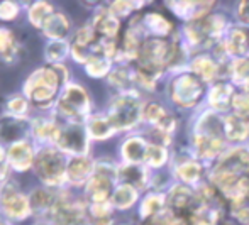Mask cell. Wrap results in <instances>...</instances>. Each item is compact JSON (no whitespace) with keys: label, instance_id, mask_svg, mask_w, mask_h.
<instances>
[{"label":"cell","instance_id":"45","mask_svg":"<svg viewBox=\"0 0 249 225\" xmlns=\"http://www.w3.org/2000/svg\"><path fill=\"white\" fill-rule=\"evenodd\" d=\"M131 7H132L131 2H115V3H112V12L124 16V14H127L129 10H131Z\"/></svg>","mask_w":249,"mask_h":225},{"label":"cell","instance_id":"9","mask_svg":"<svg viewBox=\"0 0 249 225\" xmlns=\"http://www.w3.org/2000/svg\"><path fill=\"white\" fill-rule=\"evenodd\" d=\"M170 7H173V12L178 17L185 20L195 22L200 17H203L213 5L212 2H170Z\"/></svg>","mask_w":249,"mask_h":225},{"label":"cell","instance_id":"29","mask_svg":"<svg viewBox=\"0 0 249 225\" xmlns=\"http://www.w3.org/2000/svg\"><path fill=\"white\" fill-rule=\"evenodd\" d=\"M226 195H227V198L232 200L234 203L244 202V200L249 196V180H246V178H239V180L234 183L232 188L227 190Z\"/></svg>","mask_w":249,"mask_h":225},{"label":"cell","instance_id":"34","mask_svg":"<svg viewBox=\"0 0 249 225\" xmlns=\"http://www.w3.org/2000/svg\"><path fill=\"white\" fill-rule=\"evenodd\" d=\"M163 207V198L158 195H151L148 198L142 202V207H141V215L142 217H149V215H154V213L160 212V208Z\"/></svg>","mask_w":249,"mask_h":225},{"label":"cell","instance_id":"6","mask_svg":"<svg viewBox=\"0 0 249 225\" xmlns=\"http://www.w3.org/2000/svg\"><path fill=\"white\" fill-rule=\"evenodd\" d=\"M59 110L73 119H80L89 112V97L85 90L78 85L66 87L63 97L59 98Z\"/></svg>","mask_w":249,"mask_h":225},{"label":"cell","instance_id":"14","mask_svg":"<svg viewBox=\"0 0 249 225\" xmlns=\"http://www.w3.org/2000/svg\"><path fill=\"white\" fill-rule=\"evenodd\" d=\"M92 161L87 157H75L71 163L68 164L66 170V176L71 183H82L85 178H89V174L92 173Z\"/></svg>","mask_w":249,"mask_h":225},{"label":"cell","instance_id":"5","mask_svg":"<svg viewBox=\"0 0 249 225\" xmlns=\"http://www.w3.org/2000/svg\"><path fill=\"white\" fill-rule=\"evenodd\" d=\"M202 95V83L192 75H181L171 85V97L181 107H192Z\"/></svg>","mask_w":249,"mask_h":225},{"label":"cell","instance_id":"33","mask_svg":"<svg viewBox=\"0 0 249 225\" xmlns=\"http://www.w3.org/2000/svg\"><path fill=\"white\" fill-rule=\"evenodd\" d=\"M108 68H110V65H108V61L105 58H92L87 63V71L92 76H95V78L104 76L108 71Z\"/></svg>","mask_w":249,"mask_h":225},{"label":"cell","instance_id":"19","mask_svg":"<svg viewBox=\"0 0 249 225\" xmlns=\"http://www.w3.org/2000/svg\"><path fill=\"white\" fill-rule=\"evenodd\" d=\"M192 69H194L195 75H198L205 82L213 80L217 75V65L209 56H198V58H195L194 63H192Z\"/></svg>","mask_w":249,"mask_h":225},{"label":"cell","instance_id":"47","mask_svg":"<svg viewBox=\"0 0 249 225\" xmlns=\"http://www.w3.org/2000/svg\"><path fill=\"white\" fill-rule=\"evenodd\" d=\"M92 213L95 217H105V215H108V205L107 203H95V205L92 207Z\"/></svg>","mask_w":249,"mask_h":225},{"label":"cell","instance_id":"17","mask_svg":"<svg viewBox=\"0 0 249 225\" xmlns=\"http://www.w3.org/2000/svg\"><path fill=\"white\" fill-rule=\"evenodd\" d=\"M108 191H110V178L97 173L89 185V195L95 203H104L108 196Z\"/></svg>","mask_w":249,"mask_h":225},{"label":"cell","instance_id":"36","mask_svg":"<svg viewBox=\"0 0 249 225\" xmlns=\"http://www.w3.org/2000/svg\"><path fill=\"white\" fill-rule=\"evenodd\" d=\"M232 107H234V110L237 112V115H241V117H248L249 115V91L248 93L234 95Z\"/></svg>","mask_w":249,"mask_h":225},{"label":"cell","instance_id":"20","mask_svg":"<svg viewBox=\"0 0 249 225\" xmlns=\"http://www.w3.org/2000/svg\"><path fill=\"white\" fill-rule=\"evenodd\" d=\"M95 29L99 31L100 34H104L105 37L112 39V37H114L115 34H117V31H119V20L115 19L110 12H105V10H102L99 16H97V19H95Z\"/></svg>","mask_w":249,"mask_h":225},{"label":"cell","instance_id":"24","mask_svg":"<svg viewBox=\"0 0 249 225\" xmlns=\"http://www.w3.org/2000/svg\"><path fill=\"white\" fill-rule=\"evenodd\" d=\"M192 200H194V193H192V190L188 188V186L178 185L171 190L168 202H170V205L175 207V208H185V207L190 205Z\"/></svg>","mask_w":249,"mask_h":225},{"label":"cell","instance_id":"38","mask_svg":"<svg viewBox=\"0 0 249 225\" xmlns=\"http://www.w3.org/2000/svg\"><path fill=\"white\" fill-rule=\"evenodd\" d=\"M124 51L127 56H138L139 51H141V49H139L138 36H136L131 29L127 31V34H125V37H124Z\"/></svg>","mask_w":249,"mask_h":225},{"label":"cell","instance_id":"4","mask_svg":"<svg viewBox=\"0 0 249 225\" xmlns=\"http://www.w3.org/2000/svg\"><path fill=\"white\" fill-rule=\"evenodd\" d=\"M139 114H141V105L138 98L131 93L122 95L112 104L108 121L115 129H129L138 122Z\"/></svg>","mask_w":249,"mask_h":225},{"label":"cell","instance_id":"18","mask_svg":"<svg viewBox=\"0 0 249 225\" xmlns=\"http://www.w3.org/2000/svg\"><path fill=\"white\" fill-rule=\"evenodd\" d=\"M70 29V22L63 14H53L50 19L44 22V33L53 39H61Z\"/></svg>","mask_w":249,"mask_h":225},{"label":"cell","instance_id":"42","mask_svg":"<svg viewBox=\"0 0 249 225\" xmlns=\"http://www.w3.org/2000/svg\"><path fill=\"white\" fill-rule=\"evenodd\" d=\"M26 108H27V104L22 98H14L9 104V110H10V114H14V115H22L24 112H26Z\"/></svg>","mask_w":249,"mask_h":225},{"label":"cell","instance_id":"27","mask_svg":"<svg viewBox=\"0 0 249 225\" xmlns=\"http://www.w3.org/2000/svg\"><path fill=\"white\" fill-rule=\"evenodd\" d=\"M51 12H53V7L50 5V3L39 2V3H36L33 9H31L29 19H31V22H33L34 26H44V22H46V20L53 16Z\"/></svg>","mask_w":249,"mask_h":225},{"label":"cell","instance_id":"40","mask_svg":"<svg viewBox=\"0 0 249 225\" xmlns=\"http://www.w3.org/2000/svg\"><path fill=\"white\" fill-rule=\"evenodd\" d=\"M95 39V34H93V29L92 27H83V29H80L78 33H76V43L78 46H82V48H87L92 41Z\"/></svg>","mask_w":249,"mask_h":225},{"label":"cell","instance_id":"23","mask_svg":"<svg viewBox=\"0 0 249 225\" xmlns=\"http://www.w3.org/2000/svg\"><path fill=\"white\" fill-rule=\"evenodd\" d=\"M226 48L231 54H244L248 51V36L241 29H232L226 41Z\"/></svg>","mask_w":249,"mask_h":225},{"label":"cell","instance_id":"21","mask_svg":"<svg viewBox=\"0 0 249 225\" xmlns=\"http://www.w3.org/2000/svg\"><path fill=\"white\" fill-rule=\"evenodd\" d=\"M232 98H234V93H232V90H231V87H227V85H215L209 95V100H210V104H212V107L220 108V110L229 107V105L232 104Z\"/></svg>","mask_w":249,"mask_h":225},{"label":"cell","instance_id":"16","mask_svg":"<svg viewBox=\"0 0 249 225\" xmlns=\"http://www.w3.org/2000/svg\"><path fill=\"white\" fill-rule=\"evenodd\" d=\"M195 147L202 157H215L222 151V140L219 137L212 136H200L195 137Z\"/></svg>","mask_w":249,"mask_h":225},{"label":"cell","instance_id":"48","mask_svg":"<svg viewBox=\"0 0 249 225\" xmlns=\"http://www.w3.org/2000/svg\"><path fill=\"white\" fill-rule=\"evenodd\" d=\"M239 19L243 20L244 24H249V2H243L239 5Z\"/></svg>","mask_w":249,"mask_h":225},{"label":"cell","instance_id":"35","mask_svg":"<svg viewBox=\"0 0 249 225\" xmlns=\"http://www.w3.org/2000/svg\"><path fill=\"white\" fill-rule=\"evenodd\" d=\"M66 49H68L66 48V43H63V41H54V43H51L48 46L46 58L53 63L61 61V59L66 56Z\"/></svg>","mask_w":249,"mask_h":225},{"label":"cell","instance_id":"8","mask_svg":"<svg viewBox=\"0 0 249 225\" xmlns=\"http://www.w3.org/2000/svg\"><path fill=\"white\" fill-rule=\"evenodd\" d=\"M58 144L61 149L75 154H83L87 151V137L80 125H70L65 131H59Z\"/></svg>","mask_w":249,"mask_h":225},{"label":"cell","instance_id":"51","mask_svg":"<svg viewBox=\"0 0 249 225\" xmlns=\"http://www.w3.org/2000/svg\"><path fill=\"white\" fill-rule=\"evenodd\" d=\"M0 225H2V224H0Z\"/></svg>","mask_w":249,"mask_h":225},{"label":"cell","instance_id":"11","mask_svg":"<svg viewBox=\"0 0 249 225\" xmlns=\"http://www.w3.org/2000/svg\"><path fill=\"white\" fill-rule=\"evenodd\" d=\"M9 159L16 170L24 171L31 166L33 163V151H31L29 144L26 142H16L10 146L9 149Z\"/></svg>","mask_w":249,"mask_h":225},{"label":"cell","instance_id":"32","mask_svg":"<svg viewBox=\"0 0 249 225\" xmlns=\"http://www.w3.org/2000/svg\"><path fill=\"white\" fill-rule=\"evenodd\" d=\"M168 154L166 149L163 146H158V144H153V146H148V153H146V161L151 164V166H161L166 161Z\"/></svg>","mask_w":249,"mask_h":225},{"label":"cell","instance_id":"39","mask_svg":"<svg viewBox=\"0 0 249 225\" xmlns=\"http://www.w3.org/2000/svg\"><path fill=\"white\" fill-rule=\"evenodd\" d=\"M54 203L53 196L50 193L46 191H36L34 193V207L39 210H44V208H50V207Z\"/></svg>","mask_w":249,"mask_h":225},{"label":"cell","instance_id":"43","mask_svg":"<svg viewBox=\"0 0 249 225\" xmlns=\"http://www.w3.org/2000/svg\"><path fill=\"white\" fill-rule=\"evenodd\" d=\"M12 46V33L7 29H0V52H5Z\"/></svg>","mask_w":249,"mask_h":225},{"label":"cell","instance_id":"13","mask_svg":"<svg viewBox=\"0 0 249 225\" xmlns=\"http://www.w3.org/2000/svg\"><path fill=\"white\" fill-rule=\"evenodd\" d=\"M144 117L148 119L149 122H153L154 125H158L161 132H171V131H173V127H175L173 119L168 117L166 112H164L163 108H161L160 105H156V104H151V105L146 107Z\"/></svg>","mask_w":249,"mask_h":225},{"label":"cell","instance_id":"31","mask_svg":"<svg viewBox=\"0 0 249 225\" xmlns=\"http://www.w3.org/2000/svg\"><path fill=\"white\" fill-rule=\"evenodd\" d=\"M232 80L241 85L249 83V58H241L232 63Z\"/></svg>","mask_w":249,"mask_h":225},{"label":"cell","instance_id":"7","mask_svg":"<svg viewBox=\"0 0 249 225\" xmlns=\"http://www.w3.org/2000/svg\"><path fill=\"white\" fill-rule=\"evenodd\" d=\"M0 200H2V207H3V210H5V213L14 217V219H22V217H26L27 213H29L27 198L24 195H20L16 186L7 185L5 188L2 190Z\"/></svg>","mask_w":249,"mask_h":225},{"label":"cell","instance_id":"1","mask_svg":"<svg viewBox=\"0 0 249 225\" xmlns=\"http://www.w3.org/2000/svg\"><path fill=\"white\" fill-rule=\"evenodd\" d=\"M175 54H177V48L170 46L166 41L148 39L142 44L141 51H139L142 71L153 76V73L158 71L161 66L168 65V63H173Z\"/></svg>","mask_w":249,"mask_h":225},{"label":"cell","instance_id":"41","mask_svg":"<svg viewBox=\"0 0 249 225\" xmlns=\"http://www.w3.org/2000/svg\"><path fill=\"white\" fill-rule=\"evenodd\" d=\"M17 14V5L12 2H3L0 3V19L3 20H10L14 19Z\"/></svg>","mask_w":249,"mask_h":225},{"label":"cell","instance_id":"50","mask_svg":"<svg viewBox=\"0 0 249 225\" xmlns=\"http://www.w3.org/2000/svg\"><path fill=\"white\" fill-rule=\"evenodd\" d=\"M168 225H187V222L181 220V219H173V220H170V224Z\"/></svg>","mask_w":249,"mask_h":225},{"label":"cell","instance_id":"44","mask_svg":"<svg viewBox=\"0 0 249 225\" xmlns=\"http://www.w3.org/2000/svg\"><path fill=\"white\" fill-rule=\"evenodd\" d=\"M127 80H129L127 78V73H125L124 69H119V71H115L114 75L110 76V82L115 83V85H119V87H124Z\"/></svg>","mask_w":249,"mask_h":225},{"label":"cell","instance_id":"15","mask_svg":"<svg viewBox=\"0 0 249 225\" xmlns=\"http://www.w3.org/2000/svg\"><path fill=\"white\" fill-rule=\"evenodd\" d=\"M146 153H148V146H146L144 140L139 139V137H132V139L125 140L124 147H122L124 157L132 164L146 159Z\"/></svg>","mask_w":249,"mask_h":225},{"label":"cell","instance_id":"49","mask_svg":"<svg viewBox=\"0 0 249 225\" xmlns=\"http://www.w3.org/2000/svg\"><path fill=\"white\" fill-rule=\"evenodd\" d=\"M5 176V164H3V151L0 149V180Z\"/></svg>","mask_w":249,"mask_h":225},{"label":"cell","instance_id":"37","mask_svg":"<svg viewBox=\"0 0 249 225\" xmlns=\"http://www.w3.org/2000/svg\"><path fill=\"white\" fill-rule=\"evenodd\" d=\"M36 136L37 137H43V139H54V140H58L59 131H58V127H56L54 124H51V122H43V124L37 125Z\"/></svg>","mask_w":249,"mask_h":225},{"label":"cell","instance_id":"22","mask_svg":"<svg viewBox=\"0 0 249 225\" xmlns=\"http://www.w3.org/2000/svg\"><path fill=\"white\" fill-rule=\"evenodd\" d=\"M136 198H138V191H136L134 186L127 185V183L119 186L114 191V196H112L114 205L119 207V208H129L136 202Z\"/></svg>","mask_w":249,"mask_h":225},{"label":"cell","instance_id":"30","mask_svg":"<svg viewBox=\"0 0 249 225\" xmlns=\"http://www.w3.org/2000/svg\"><path fill=\"white\" fill-rule=\"evenodd\" d=\"M177 171H178L180 180L185 183H195L200 178V174H202V170H200V166L195 161H187V163L181 164Z\"/></svg>","mask_w":249,"mask_h":225},{"label":"cell","instance_id":"2","mask_svg":"<svg viewBox=\"0 0 249 225\" xmlns=\"http://www.w3.org/2000/svg\"><path fill=\"white\" fill-rule=\"evenodd\" d=\"M61 76L56 73V68H43L36 71L26 83V93L33 98L36 104L46 105L54 97L56 90L59 87Z\"/></svg>","mask_w":249,"mask_h":225},{"label":"cell","instance_id":"28","mask_svg":"<svg viewBox=\"0 0 249 225\" xmlns=\"http://www.w3.org/2000/svg\"><path fill=\"white\" fill-rule=\"evenodd\" d=\"M200 26H202L205 37H217L222 33L224 26H226V20L220 16H212L205 20H200Z\"/></svg>","mask_w":249,"mask_h":225},{"label":"cell","instance_id":"25","mask_svg":"<svg viewBox=\"0 0 249 225\" xmlns=\"http://www.w3.org/2000/svg\"><path fill=\"white\" fill-rule=\"evenodd\" d=\"M144 24L148 26V29L156 36H166L171 31V24L168 19H164L160 14H148L144 19Z\"/></svg>","mask_w":249,"mask_h":225},{"label":"cell","instance_id":"26","mask_svg":"<svg viewBox=\"0 0 249 225\" xmlns=\"http://www.w3.org/2000/svg\"><path fill=\"white\" fill-rule=\"evenodd\" d=\"M114 125L108 119H102V117H95L90 121V125H89V132L92 137L95 139H105L114 132Z\"/></svg>","mask_w":249,"mask_h":225},{"label":"cell","instance_id":"10","mask_svg":"<svg viewBox=\"0 0 249 225\" xmlns=\"http://www.w3.org/2000/svg\"><path fill=\"white\" fill-rule=\"evenodd\" d=\"M249 168V151L237 147V149L227 153L226 156L220 159V164L217 170L220 171H229V173L236 174L237 171H244Z\"/></svg>","mask_w":249,"mask_h":225},{"label":"cell","instance_id":"46","mask_svg":"<svg viewBox=\"0 0 249 225\" xmlns=\"http://www.w3.org/2000/svg\"><path fill=\"white\" fill-rule=\"evenodd\" d=\"M124 176H127V185L131 183V178H134V183L142 181V173H141V170H138V168H127Z\"/></svg>","mask_w":249,"mask_h":225},{"label":"cell","instance_id":"3","mask_svg":"<svg viewBox=\"0 0 249 225\" xmlns=\"http://www.w3.org/2000/svg\"><path fill=\"white\" fill-rule=\"evenodd\" d=\"M36 170L46 185H61L66 176L65 159L54 149H44L36 157Z\"/></svg>","mask_w":249,"mask_h":225},{"label":"cell","instance_id":"12","mask_svg":"<svg viewBox=\"0 0 249 225\" xmlns=\"http://www.w3.org/2000/svg\"><path fill=\"white\" fill-rule=\"evenodd\" d=\"M226 134L231 140H244L249 137V124L241 115H231L224 122Z\"/></svg>","mask_w":249,"mask_h":225}]
</instances>
